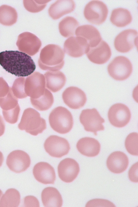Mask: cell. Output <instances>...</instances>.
<instances>
[{
    "label": "cell",
    "mask_w": 138,
    "mask_h": 207,
    "mask_svg": "<svg viewBox=\"0 0 138 207\" xmlns=\"http://www.w3.org/2000/svg\"><path fill=\"white\" fill-rule=\"evenodd\" d=\"M0 65L8 72L21 77L30 75L36 68L35 63L29 55L18 51L0 52Z\"/></svg>",
    "instance_id": "cell-1"
},
{
    "label": "cell",
    "mask_w": 138,
    "mask_h": 207,
    "mask_svg": "<svg viewBox=\"0 0 138 207\" xmlns=\"http://www.w3.org/2000/svg\"><path fill=\"white\" fill-rule=\"evenodd\" d=\"M64 51L59 46L54 44L47 45L41 51L39 66L43 70L58 71L64 65Z\"/></svg>",
    "instance_id": "cell-2"
},
{
    "label": "cell",
    "mask_w": 138,
    "mask_h": 207,
    "mask_svg": "<svg viewBox=\"0 0 138 207\" xmlns=\"http://www.w3.org/2000/svg\"><path fill=\"white\" fill-rule=\"evenodd\" d=\"M18 126L20 130H25L34 136L41 133L47 128L45 120L41 117L39 112L31 108L24 110Z\"/></svg>",
    "instance_id": "cell-3"
},
{
    "label": "cell",
    "mask_w": 138,
    "mask_h": 207,
    "mask_svg": "<svg viewBox=\"0 0 138 207\" xmlns=\"http://www.w3.org/2000/svg\"><path fill=\"white\" fill-rule=\"evenodd\" d=\"M49 120L53 129L61 134L69 132L73 124L71 113L67 109L62 106L56 107L51 111L49 115Z\"/></svg>",
    "instance_id": "cell-4"
},
{
    "label": "cell",
    "mask_w": 138,
    "mask_h": 207,
    "mask_svg": "<svg viewBox=\"0 0 138 207\" xmlns=\"http://www.w3.org/2000/svg\"><path fill=\"white\" fill-rule=\"evenodd\" d=\"M107 70L110 76L116 80L122 81L130 76L133 70L132 64L127 57L119 56L109 64Z\"/></svg>",
    "instance_id": "cell-5"
},
{
    "label": "cell",
    "mask_w": 138,
    "mask_h": 207,
    "mask_svg": "<svg viewBox=\"0 0 138 207\" xmlns=\"http://www.w3.org/2000/svg\"><path fill=\"white\" fill-rule=\"evenodd\" d=\"M85 17L91 23L99 25L106 20L108 13L107 5L99 0H92L85 5L83 11Z\"/></svg>",
    "instance_id": "cell-6"
},
{
    "label": "cell",
    "mask_w": 138,
    "mask_h": 207,
    "mask_svg": "<svg viewBox=\"0 0 138 207\" xmlns=\"http://www.w3.org/2000/svg\"><path fill=\"white\" fill-rule=\"evenodd\" d=\"M79 118L84 129L87 131L93 133L95 135H97V131L104 129L102 124L105 122V120L95 108L83 110Z\"/></svg>",
    "instance_id": "cell-7"
},
{
    "label": "cell",
    "mask_w": 138,
    "mask_h": 207,
    "mask_svg": "<svg viewBox=\"0 0 138 207\" xmlns=\"http://www.w3.org/2000/svg\"><path fill=\"white\" fill-rule=\"evenodd\" d=\"M44 146L46 152L50 156L57 158L67 155L70 149L66 139L56 135H51L48 137Z\"/></svg>",
    "instance_id": "cell-8"
},
{
    "label": "cell",
    "mask_w": 138,
    "mask_h": 207,
    "mask_svg": "<svg viewBox=\"0 0 138 207\" xmlns=\"http://www.w3.org/2000/svg\"><path fill=\"white\" fill-rule=\"evenodd\" d=\"M44 76L35 72L25 79V89L27 95L32 99H36L42 95L45 89Z\"/></svg>",
    "instance_id": "cell-9"
},
{
    "label": "cell",
    "mask_w": 138,
    "mask_h": 207,
    "mask_svg": "<svg viewBox=\"0 0 138 207\" xmlns=\"http://www.w3.org/2000/svg\"><path fill=\"white\" fill-rule=\"evenodd\" d=\"M108 116L110 122L112 125L121 128L128 123L131 115L129 108L126 105L121 103H117L110 108Z\"/></svg>",
    "instance_id": "cell-10"
},
{
    "label": "cell",
    "mask_w": 138,
    "mask_h": 207,
    "mask_svg": "<svg viewBox=\"0 0 138 207\" xmlns=\"http://www.w3.org/2000/svg\"><path fill=\"white\" fill-rule=\"evenodd\" d=\"M138 32L134 29H128L122 31L115 37L114 45L119 52L124 53L132 49L137 44Z\"/></svg>",
    "instance_id": "cell-11"
},
{
    "label": "cell",
    "mask_w": 138,
    "mask_h": 207,
    "mask_svg": "<svg viewBox=\"0 0 138 207\" xmlns=\"http://www.w3.org/2000/svg\"><path fill=\"white\" fill-rule=\"evenodd\" d=\"M16 45L19 50L29 55L33 56L39 50L41 42L35 34L29 32L20 34L18 37Z\"/></svg>",
    "instance_id": "cell-12"
},
{
    "label": "cell",
    "mask_w": 138,
    "mask_h": 207,
    "mask_svg": "<svg viewBox=\"0 0 138 207\" xmlns=\"http://www.w3.org/2000/svg\"><path fill=\"white\" fill-rule=\"evenodd\" d=\"M6 164L12 171L19 173L26 170L30 166L31 159L25 152L20 150L13 151L8 156Z\"/></svg>",
    "instance_id": "cell-13"
},
{
    "label": "cell",
    "mask_w": 138,
    "mask_h": 207,
    "mask_svg": "<svg viewBox=\"0 0 138 207\" xmlns=\"http://www.w3.org/2000/svg\"><path fill=\"white\" fill-rule=\"evenodd\" d=\"M64 103L70 108L77 109L83 107L87 101L86 95L82 90L75 87L67 88L62 93Z\"/></svg>",
    "instance_id": "cell-14"
},
{
    "label": "cell",
    "mask_w": 138,
    "mask_h": 207,
    "mask_svg": "<svg viewBox=\"0 0 138 207\" xmlns=\"http://www.w3.org/2000/svg\"><path fill=\"white\" fill-rule=\"evenodd\" d=\"M63 47L66 54L74 57H81L86 53L89 47L86 40L80 36L69 37L65 42Z\"/></svg>",
    "instance_id": "cell-15"
},
{
    "label": "cell",
    "mask_w": 138,
    "mask_h": 207,
    "mask_svg": "<svg viewBox=\"0 0 138 207\" xmlns=\"http://www.w3.org/2000/svg\"><path fill=\"white\" fill-rule=\"evenodd\" d=\"M80 168L78 163L74 159L67 158L61 160L58 166L59 176L63 181L70 183L77 176Z\"/></svg>",
    "instance_id": "cell-16"
},
{
    "label": "cell",
    "mask_w": 138,
    "mask_h": 207,
    "mask_svg": "<svg viewBox=\"0 0 138 207\" xmlns=\"http://www.w3.org/2000/svg\"><path fill=\"white\" fill-rule=\"evenodd\" d=\"M88 58L92 62L97 64H103L110 58L111 52L108 44L101 40L96 46L89 47L86 53Z\"/></svg>",
    "instance_id": "cell-17"
},
{
    "label": "cell",
    "mask_w": 138,
    "mask_h": 207,
    "mask_svg": "<svg viewBox=\"0 0 138 207\" xmlns=\"http://www.w3.org/2000/svg\"><path fill=\"white\" fill-rule=\"evenodd\" d=\"M33 172L35 178L39 182L45 184L54 183L55 172L49 163L43 162L38 163L34 166Z\"/></svg>",
    "instance_id": "cell-18"
},
{
    "label": "cell",
    "mask_w": 138,
    "mask_h": 207,
    "mask_svg": "<svg viewBox=\"0 0 138 207\" xmlns=\"http://www.w3.org/2000/svg\"><path fill=\"white\" fill-rule=\"evenodd\" d=\"M129 164V159L127 155L121 151H116L111 153L108 157L107 165L112 172L120 173L125 171Z\"/></svg>",
    "instance_id": "cell-19"
},
{
    "label": "cell",
    "mask_w": 138,
    "mask_h": 207,
    "mask_svg": "<svg viewBox=\"0 0 138 207\" xmlns=\"http://www.w3.org/2000/svg\"><path fill=\"white\" fill-rule=\"evenodd\" d=\"M75 34L86 39L89 47L96 46L102 40L98 30L91 25L85 24L78 27L75 30Z\"/></svg>",
    "instance_id": "cell-20"
},
{
    "label": "cell",
    "mask_w": 138,
    "mask_h": 207,
    "mask_svg": "<svg viewBox=\"0 0 138 207\" xmlns=\"http://www.w3.org/2000/svg\"><path fill=\"white\" fill-rule=\"evenodd\" d=\"M76 147L82 155L89 157H94L99 153L101 145L96 139L86 137L80 139L77 142Z\"/></svg>",
    "instance_id": "cell-21"
},
{
    "label": "cell",
    "mask_w": 138,
    "mask_h": 207,
    "mask_svg": "<svg viewBox=\"0 0 138 207\" xmlns=\"http://www.w3.org/2000/svg\"><path fill=\"white\" fill-rule=\"evenodd\" d=\"M75 4L72 0H57L52 4L48 10L49 16L53 19H58L73 11Z\"/></svg>",
    "instance_id": "cell-22"
},
{
    "label": "cell",
    "mask_w": 138,
    "mask_h": 207,
    "mask_svg": "<svg viewBox=\"0 0 138 207\" xmlns=\"http://www.w3.org/2000/svg\"><path fill=\"white\" fill-rule=\"evenodd\" d=\"M47 88L53 92L59 91L64 86L66 78L63 73L59 71H48L44 75Z\"/></svg>",
    "instance_id": "cell-23"
},
{
    "label": "cell",
    "mask_w": 138,
    "mask_h": 207,
    "mask_svg": "<svg viewBox=\"0 0 138 207\" xmlns=\"http://www.w3.org/2000/svg\"><path fill=\"white\" fill-rule=\"evenodd\" d=\"M41 200L45 207H61L63 204L61 196L59 191L55 188L48 187L42 191Z\"/></svg>",
    "instance_id": "cell-24"
},
{
    "label": "cell",
    "mask_w": 138,
    "mask_h": 207,
    "mask_svg": "<svg viewBox=\"0 0 138 207\" xmlns=\"http://www.w3.org/2000/svg\"><path fill=\"white\" fill-rule=\"evenodd\" d=\"M130 11L126 9L120 7L113 9L111 14L110 20L114 25L119 27L125 26L132 20Z\"/></svg>",
    "instance_id": "cell-25"
},
{
    "label": "cell",
    "mask_w": 138,
    "mask_h": 207,
    "mask_svg": "<svg viewBox=\"0 0 138 207\" xmlns=\"http://www.w3.org/2000/svg\"><path fill=\"white\" fill-rule=\"evenodd\" d=\"M79 26L78 22L75 18L67 16L59 22V28L60 33L63 36L70 37L75 34V30Z\"/></svg>",
    "instance_id": "cell-26"
},
{
    "label": "cell",
    "mask_w": 138,
    "mask_h": 207,
    "mask_svg": "<svg viewBox=\"0 0 138 207\" xmlns=\"http://www.w3.org/2000/svg\"><path fill=\"white\" fill-rule=\"evenodd\" d=\"M30 101L35 109L40 111H44L51 107L54 102V98L52 93L46 89L42 95L36 99L30 98Z\"/></svg>",
    "instance_id": "cell-27"
},
{
    "label": "cell",
    "mask_w": 138,
    "mask_h": 207,
    "mask_svg": "<svg viewBox=\"0 0 138 207\" xmlns=\"http://www.w3.org/2000/svg\"><path fill=\"white\" fill-rule=\"evenodd\" d=\"M17 14L15 9L8 5L0 6V23L5 26H11L17 21Z\"/></svg>",
    "instance_id": "cell-28"
},
{
    "label": "cell",
    "mask_w": 138,
    "mask_h": 207,
    "mask_svg": "<svg viewBox=\"0 0 138 207\" xmlns=\"http://www.w3.org/2000/svg\"><path fill=\"white\" fill-rule=\"evenodd\" d=\"M20 202L19 192L15 189L10 188L7 189L1 197L0 207H17Z\"/></svg>",
    "instance_id": "cell-29"
},
{
    "label": "cell",
    "mask_w": 138,
    "mask_h": 207,
    "mask_svg": "<svg viewBox=\"0 0 138 207\" xmlns=\"http://www.w3.org/2000/svg\"><path fill=\"white\" fill-rule=\"evenodd\" d=\"M19 105L17 98L14 95L11 87L8 94L5 96L0 98V107L2 111L11 110Z\"/></svg>",
    "instance_id": "cell-30"
},
{
    "label": "cell",
    "mask_w": 138,
    "mask_h": 207,
    "mask_svg": "<svg viewBox=\"0 0 138 207\" xmlns=\"http://www.w3.org/2000/svg\"><path fill=\"white\" fill-rule=\"evenodd\" d=\"M138 137L137 133H132L127 136L125 141V146L127 151L134 156H138Z\"/></svg>",
    "instance_id": "cell-31"
},
{
    "label": "cell",
    "mask_w": 138,
    "mask_h": 207,
    "mask_svg": "<svg viewBox=\"0 0 138 207\" xmlns=\"http://www.w3.org/2000/svg\"><path fill=\"white\" fill-rule=\"evenodd\" d=\"M25 79L23 77H20L16 79L11 88L12 92L14 96L17 98L23 99L26 97L25 89Z\"/></svg>",
    "instance_id": "cell-32"
},
{
    "label": "cell",
    "mask_w": 138,
    "mask_h": 207,
    "mask_svg": "<svg viewBox=\"0 0 138 207\" xmlns=\"http://www.w3.org/2000/svg\"><path fill=\"white\" fill-rule=\"evenodd\" d=\"M23 3L26 9L32 13L39 12L43 10L46 5V4H38L35 0H23Z\"/></svg>",
    "instance_id": "cell-33"
},
{
    "label": "cell",
    "mask_w": 138,
    "mask_h": 207,
    "mask_svg": "<svg viewBox=\"0 0 138 207\" xmlns=\"http://www.w3.org/2000/svg\"><path fill=\"white\" fill-rule=\"evenodd\" d=\"M85 206L115 207V206L113 203L107 200L96 199L90 200L88 202Z\"/></svg>",
    "instance_id": "cell-34"
},
{
    "label": "cell",
    "mask_w": 138,
    "mask_h": 207,
    "mask_svg": "<svg viewBox=\"0 0 138 207\" xmlns=\"http://www.w3.org/2000/svg\"><path fill=\"white\" fill-rule=\"evenodd\" d=\"M25 207H39V202L37 199L33 196L29 195L24 198Z\"/></svg>",
    "instance_id": "cell-35"
},
{
    "label": "cell",
    "mask_w": 138,
    "mask_h": 207,
    "mask_svg": "<svg viewBox=\"0 0 138 207\" xmlns=\"http://www.w3.org/2000/svg\"><path fill=\"white\" fill-rule=\"evenodd\" d=\"M128 175L131 181L134 182H138V162L131 166L129 170Z\"/></svg>",
    "instance_id": "cell-36"
},
{
    "label": "cell",
    "mask_w": 138,
    "mask_h": 207,
    "mask_svg": "<svg viewBox=\"0 0 138 207\" xmlns=\"http://www.w3.org/2000/svg\"><path fill=\"white\" fill-rule=\"evenodd\" d=\"M9 87L4 79L0 77V98L5 96L8 94Z\"/></svg>",
    "instance_id": "cell-37"
},
{
    "label": "cell",
    "mask_w": 138,
    "mask_h": 207,
    "mask_svg": "<svg viewBox=\"0 0 138 207\" xmlns=\"http://www.w3.org/2000/svg\"><path fill=\"white\" fill-rule=\"evenodd\" d=\"M5 129V125L2 116L0 115V137L4 133Z\"/></svg>",
    "instance_id": "cell-38"
},
{
    "label": "cell",
    "mask_w": 138,
    "mask_h": 207,
    "mask_svg": "<svg viewBox=\"0 0 138 207\" xmlns=\"http://www.w3.org/2000/svg\"><path fill=\"white\" fill-rule=\"evenodd\" d=\"M35 1L38 4L41 5L46 4L50 1L49 0H35Z\"/></svg>",
    "instance_id": "cell-39"
},
{
    "label": "cell",
    "mask_w": 138,
    "mask_h": 207,
    "mask_svg": "<svg viewBox=\"0 0 138 207\" xmlns=\"http://www.w3.org/2000/svg\"><path fill=\"white\" fill-rule=\"evenodd\" d=\"M4 160V157L2 153L0 151V167L2 165Z\"/></svg>",
    "instance_id": "cell-40"
},
{
    "label": "cell",
    "mask_w": 138,
    "mask_h": 207,
    "mask_svg": "<svg viewBox=\"0 0 138 207\" xmlns=\"http://www.w3.org/2000/svg\"><path fill=\"white\" fill-rule=\"evenodd\" d=\"M3 194V192L0 189V199Z\"/></svg>",
    "instance_id": "cell-41"
}]
</instances>
